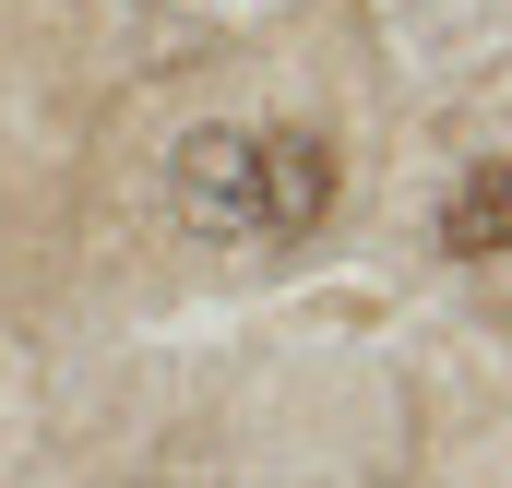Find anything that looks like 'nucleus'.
<instances>
[{"mask_svg": "<svg viewBox=\"0 0 512 488\" xmlns=\"http://www.w3.org/2000/svg\"><path fill=\"white\" fill-rule=\"evenodd\" d=\"M167 203H179V227L191 239H262V203H251V131H191L179 155H167Z\"/></svg>", "mask_w": 512, "mask_h": 488, "instance_id": "obj_1", "label": "nucleus"}, {"mask_svg": "<svg viewBox=\"0 0 512 488\" xmlns=\"http://www.w3.org/2000/svg\"><path fill=\"white\" fill-rule=\"evenodd\" d=\"M251 203H262V239H310L334 215V143L322 131H251Z\"/></svg>", "mask_w": 512, "mask_h": 488, "instance_id": "obj_2", "label": "nucleus"}, {"mask_svg": "<svg viewBox=\"0 0 512 488\" xmlns=\"http://www.w3.org/2000/svg\"><path fill=\"white\" fill-rule=\"evenodd\" d=\"M441 250H453V262H512V155L453 179V203H441Z\"/></svg>", "mask_w": 512, "mask_h": 488, "instance_id": "obj_3", "label": "nucleus"}]
</instances>
